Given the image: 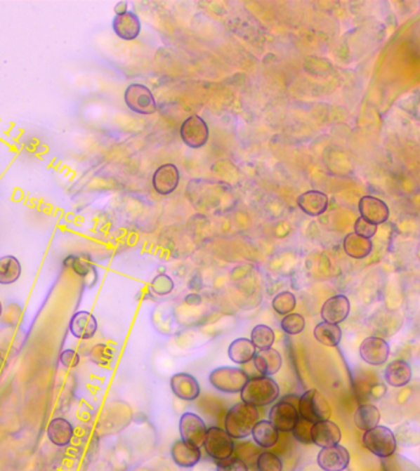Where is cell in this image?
I'll return each mask as SVG.
<instances>
[{
    "label": "cell",
    "mask_w": 420,
    "mask_h": 471,
    "mask_svg": "<svg viewBox=\"0 0 420 471\" xmlns=\"http://www.w3.org/2000/svg\"><path fill=\"white\" fill-rule=\"evenodd\" d=\"M258 410L249 404L239 403L230 409L225 416V431L234 439H244L252 433L258 423Z\"/></svg>",
    "instance_id": "6da1fadb"
},
{
    "label": "cell",
    "mask_w": 420,
    "mask_h": 471,
    "mask_svg": "<svg viewBox=\"0 0 420 471\" xmlns=\"http://www.w3.org/2000/svg\"><path fill=\"white\" fill-rule=\"evenodd\" d=\"M280 389L277 382L270 377H254L249 378L241 392L242 402L254 408L267 406L279 398Z\"/></svg>",
    "instance_id": "7a4b0ae2"
},
{
    "label": "cell",
    "mask_w": 420,
    "mask_h": 471,
    "mask_svg": "<svg viewBox=\"0 0 420 471\" xmlns=\"http://www.w3.org/2000/svg\"><path fill=\"white\" fill-rule=\"evenodd\" d=\"M249 374L239 367H218L209 374V382L221 393H241L249 380Z\"/></svg>",
    "instance_id": "3957f363"
},
{
    "label": "cell",
    "mask_w": 420,
    "mask_h": 471,
    "mask_svg": "<svg viewBox=\"0 0 420 471\" xmlns=\"http://www.w3.org/2000/svg\"><path fill=\"white\" fill-rule=\"evenodd\" d=\"M331 406L327 399L318 392L317 389H310L300 397L298 415L300 418L316 423L331 418Z\"/></svg>",
    "instance_id": "277c9868"
},
{
    "label": "cell",
    "mask_w": 420,
    "mask_h": 471,
    "mask_svg": "<svg viewBox=\"0 0 420 471\" xmlns=\"http://www.w3.org/2000/svg\"><path fill=\"white\" fill-rule=\"evenodd\" d=\"M362 444L379 458L392 457L397 448L396 437L386 426H376L364 433Z\"/></svg>",
    "instance_id": "5b68a950"
},
{
    "label": "cell",
    "mask_w": 420,
    "mask_h": 471,
    "mask_svg": "<svg viewBox=\"0 0 420 471\" xmlns=\"http://www.w3.org/2000/svg\"><path fill=\"white\" fill-rule=\"evenodd\" d=\"M124 102L127 107L143 116H150L157 112V100L152 90L143 84H131L124 91Z\"/></svg>",
    "instance_id": "8992f818"
},
{
    "label": "cell",
    "mask_w": 420,
    "mask_h": 471,
    "mask_svg": "<svg viewBox=\"0 0 420 471\" xmlns=\"http://www.w3.org/2000/svg\"><path fill=\"white\" fill-rule=\"evenodd\" d=\"M203 446L206 454L216 462L234 456V438L223 428L215 426L208 428Z\"/></svg>",
    "instance_id": "52a82bcc"
},
{
    "label": "cell",
    "mask_w": 420,
    "mask_h": 471,
    "mask_svg": "<svg viewBox=\"0 0 420 471\" xmlns=\"http://www.w3.org/2000/svg\"><path fill=\"white\" fill-rule=\"evenodd\" d=\"M182 141L191 149H201L209 140V126L197 114L186 118L180 128Z\"/></svg>",
    "instance_id": "ba28073f"
},
{
    "label": "cell",
    "mask_w": 420,
    "mask_h": 471,
    "mask_svg": "<svg viewBox=\"0 0 420 471\" xmlns=\"http://www.w3.org/2000/svg\"><path fill=\"white\" fill-rule=\"evenodd\" d=\"M206 423L197 413H185L180 418V433L185 442L201 447L206 439Z\"/></svg>",
    "instance_id": "9c48e42d"
},
{
    "label": "cell",
    "mask_w": 420,
    "mask_h": 471,
    "mask_svg": "<svg viewBox=\"0 0 420 471\" xmlns=\"http://www.w3.org/2000/svg\"><path fill=\"white\" fill-rule=\"evenodd\" d=\"M298 418V409L284 400L275 404L269 411V421L280 432H291Z\"/></svg>",
    "instance_id": "30bf717a"
},
{
    "label": "cell",
    "mask_w": 420,
    "mask_h": 471,
    "mask_svg": "<svg viewBox=\"0 0 420 471\" xmlns=\"http://www.w3.org/2000/svg\"><path fill=\"white\" fill-rule=\"evenodd\" d=\"M359 352L367 364L381 366L386 364L387 359L390 357V345L382 338L369 336L362 340Z\"/></svg>",
    "instance_id": "8fae6325"
},
{
    "label": "cell",
    "mask_w": 420,
    "mask_h": 471,
    "mask_svg": "<svg viewBox=\"0 0 420 471\" xmlns=\"http://www.w3.org/2000/svg\"><path fill=\"white\" fill-rule=\"evenodd\" d=\"M350 462V454L343 446L322 448L318 453L317 464L323 471H344Z\"/></svg>",
    "instance_id": "7c38bea8"
},
{
    "label": "cell",
    "mask_w": 420,
    "mask_h": 471,
    "mask_svg": "<svg viewBox=\"0 0 420 471\" xmlns=\"http://www.w3.org/2000/svg\"><path fill=\"white\" fill-rule=\"evenodd\" d=\"M180 185V171L173 164H165L152 175V187L157 194L169 195L173 193Z\"/></svg>",
    "instance_id": "4fadbf2b"
},
{
    "label": "cell",
    "mask_w": 420,
    "mask_h": 471,
    "mask_svg": "<svg viewBox=\"0 0 420 471\" xmlns=\"http://www.w3.org/2000/svg\"><path fill=\"white\" fill-rule=\"evenodd\" d=\"M359 211L362 219L374 225L383 224L390 218V209L386 203L372 195H365L359 200Z\"/></svg>",
    "instance_id": "5bb4252c"
},
{
    "label": "cell",
    "mask_w": 420,
    "mask_h": 471,
    "mask_svg": "<svg viewBox=\"0 0 420 471\" xmlns=\"http://www.w3.org/2000/svg\"><path fill=\"white\" fill-rule=\"evenodd\" d=\"M64 267H70L77 275L83 277L85 285L95 286L98 282V272L88 254H72L64 259Z\"/></svg>",
    "instance_id": "9a60e30c"
},
{
    "label": "cell",
    "mask_w": 420,
    "mask_h": 471,
    "mask_svg": "<svg viewBox=\"0 0 420 471\" xmlns=\"http://www.w3.org/2000/svg\"><path fill=\"white\" fill-rule=\"evenodd\" d=\"M69 331L79 340H90L98 331V319L90 312H77L69 321Z\"/></svg>",
    "instance_id": "2e32d148"
},
{
    "label": "cell",
    "mask_w": 420,
    "mask_h": 471,
    "mask_svg": "<svg viewBox=\"0 0 420 471\" xmlns=\"http://www.w3.org/2000/svg\"><path fill=\"white\" fill-rule=\"evenodd\" d=\"M311 436L313 444L321 448L337 446L342 439L341 428L338 427L337 423L329 420L313 423Z\"/></svg>",
    "instance_id": "e0dca14e"
},
{
    "label": "cell",
    "mask_w": 420,
    "mask_h": 471,
    "mask_svg": "<svg viewBox=\"0 0 420 471\" xmlns=\"http://www.w3.org/2000/svg\"><path fill=\"white\" fill-rule=\"evenodd\" d=\"M350 313V302L344 295H336L323 303L321 317L323 321L339 324L347 319Z\"/></svg>",
    "instance_id": "ac0fdd59"
},
{
    "label": "cell",
    "mask_w": 420,
    "mask_h": 471,
    "mask_svg": "<svg viewBox=\"0 0 420 471\" xmlns=\"http://www.w3.org/2000/svg\"><path fill=\"white\" fill-rule=\"evenodd\" d=\"M172 393L176 395L177 398L186 402L196 400L199 394H201V387L199 383L192 374L180 373L173 374L170 380Z\"/></svg>",
    "instance_id": "d6986e66"
},
{
    "label": "cell",
    "mask_w": 420,
    "mask_h": 471,
    "mask_svg": "<svg viewBox=\"0 0 420 471\" xmlns=\"http://www.w3.org/2000/svg\"><path fill=\"white\" fill-rule=\"evenodd\" d=\"M112 29L114 34L123 41H133L140 34L142 24L137 14L127 11L124 14L116 15L113 18Z\"/></svg>",
    "instance_id": "ffe728a7"
},
{
    "label": "cell",
    "mask_w": 420,
    "mask_h": 471,
    "mask_svg": "<svg viewBox=\"0 0 420 471\" xmlns=\"http://www.w3.org/2000/svg\"><path fill=\"white\" fill-rule=\"evenodd\" d=\"M296 203H298V209L303 211L305 214L316 218L326 213L329 199H328L327 194L323 192L308 190L298 197Z\"/></svg>",
    "instance_id": "44dd1931"
},
{
    "label": "cell",
    "mask_w": 420,
    "mask_h": 471,
    "mask_svg": "<svg viewBox=\"0 0 420 471\" xmlns=\"http://www.w3.org/2000/svg\"><path fill=\"white\" fill-rule=\"evenodd\" d=\"M172 460L181 467H193L201 462V448L181 439L176 441L171 447Z\"/></svg>",
    "instance_id": "7402d4cb"
},
{
    "label": "cell",
    "mask_w": 420,
    "mask_h": 471,
    "mask_svg": "<svg viewBox=\"0 0 420 471\" xmlns=\"http://www.w3.org/2000/svg\"><path fill=\"white\" fill-rule=\"evenodd\" d=\"M74 436V426L64 418H54L51 420L47 427V437L49 442L57 447H67L72 442Z\"/></svg>",
    "instance_id": "603a6c76"
},
{
    "label": "cell",
    "mask_w": 420,
    "mask_h": 471,
    "mask_svg": "<svg viewBox=\"0 0 420 471\" xmlns=\"http://www.w3.org/2000/svg\"><path fill=\"white\" fill-rule=\"evenodd\" d=\"M254 364L259 373L265 377H270L273 374L278 373L279 369H282L283 359L279 351L270 347L265 350L257 351L254 354Z\"/></svg>",
    "instance_id": "cb8c5ba5"
},
{
    "label": "cell",
    "mask_w": 420,
    "mask_h": 471,
    "mask_svg": "<svg viewBox=\"0 0 420 471\" xmlns=\"http://www.w3.org/2000/svg\"><path fill=\"white\" fill-rule=\"evenodd\" d=\"M413 377L411 364L405 359H395L391 364H387L385 369V379L387 383L395 388L406 387Z\"/></svg>",
    "instance_id": "d4e9b609"
},
{
    "label": "cell",
    "mask_w": 420,
    "mask_h": 471,
    "mask_svg": "<svg viewBox=\"0 0 420 471\" xmlns=\"http://www.w3.org/2000/svg\"><path fill=\"white\" fill-rule=\"evenodd\" d=\"M372 239L364 238L357 234H349L343 241V249L348 257L353 259H364L372 252Z\"/></svg>",
    "instance_id": "484cf974"
},
{
    "label": "cell",
    "mask_w": 420,
    "mask_h": 471,
    "mask_svg": "<svg viewBox=\"0 0 420 471\" xmlns=\"http://www.w3.org/2000/svg\"><path fill=\"white\" fill-rule=\"evenodd\" d=\"M251 434L254 443L261 448H272L278 442L279 431L267 420L256 423Z\"/></svg>",
    "instance_id": "4316f807"
},
{
    "label": "cell",
    "mask_w": 420,
    "mask_h": 471,
    "mask_svg": "<svg viewBox=\"0 0 420 471\" xmlns=\"http://www.w3.org/2000/svg\"><path fill=\"white\" fill-rule=\"evenodd\" d=\"M257 352L256 346L251 339L247 338H239L232 341L229 346V357L234 364H244L254 359V354Z\"/></svg>",
    "instance_id": "83f0119b"
},
{
    "label": "cell",
    "mask_w": 420,
    "mask_h": 471,
    "mask_svg": "<svg viewBox=\"0 0 420 471\" xmlns=\"http://www.w3.org/2000/svg\"><path fill=\"white\" fill-rule=\"evenodd\" d=\"M381 420V413L380 410L372 405V404H364L357 409L354 413V423L359 430L362 431H369L372 428L379 426V423Z\"/></svg>",
    "instance_id": "f1b7e54d"
},
{
    "label": "cell",
    "mask_w": 420,
    "mask_h": 471,
    "mask_svg": "<svg viewBox=\"0 0 420 471\" xmlns=\"http://www.w3.org/2000/svg\"><path fill=\"white\" fill-rule=\"evenodd\" d=\"M313 336L320 344L328 347H336L342 340V329L338 324L322 321L315 328Z\"/></svg>",
    "instance_id": "f546056e"
},
{
    "label": "cell",
    "mask_w": 420,
    "mask_h": 471,
    "mask_svg": "<svg viewBox=\"0 0 420 471\" xmlns=\"http://www.w3.org/2000/svg\"><path fill=\"white\" fill-rule=\"evenodd\" d=\"M22 267L18 258L5 256L0 258V285H11L19 280Z\"/></svg>",
    "instance_id": "4dcf8cb0"
},
{
    "label": "cell",
    "mask_w": 420,
    "mask_h": 471,
    "mask_svg": "<svg viewBox=\"0 0 420 471\" xmlns=\"http://www.w3.org/2000/svg\"><path fill=\"white\" fill-rule=\"evenodd\" d=\"M274 340H275V334L270 326L259 324V326H254L251 331V341L258 350L270 349L274 344Z\"/></svg>",
    "instance_id": "1f68e13d"
},
{
    "label": "cell",
    "mask_w": 420,
    "mask_h": 471,
    "mask_svg": "<svg viewBox=\"0 0 420 471\" xmlns=\"http://www.w3.org/2000/svg\"><path fill=\"white\" fill-rule=\"evenodd\" d=\"M272 307L274 311L277 312L280 316H288L293 313L295 307H296V297L293 292L283 291L279 292L278 295L272 301Z\"/></svg>",
    "instance_id": "d6a6232c"
},
{
    "label": "cell",
    "mask_w": 420,
    "mask_h": 471,
    "mask_svg": "<svg viewBox=\"0 0 420 471\" xmlns=\"http://www.w3.org/2000/svg\"><path fill=\"white\" fill-rule=\"evenodd\" d=\"M235 457L239 458L244 460L247 465H256L257 459H258L261 451L259 446H256L252 442H239L234 448Z\"/></svg>",
    "instance_id": "836d02e7"
},
{
    "label": "cell",
    "mask_w": 420,
    "mask_h": 471,
    "mask_svg": "<svg viewBox=\"0 0 420 471\" xmlns=\"http://www.w3.org/2000/svg\"><path fill=\"white\" fill-rule=\"evenodd\" d=\"M305 326H306L305 318L298 313H290L288 316L284 317L280 321L282 329L288 336L301 334L305 329Z\"/></svg>",
    "instance_id": "e575fe53"
},
{
    "label": "cell",
    "mask_w": 420,
    "mask_h": 471,
    "mask_svg": "<svg viewBox=\"0 0 420 471\" xmlns=\"http://www.w3.org/2000/svg\"><path fill=\"white\" fill-rule=\"evenodd\" d=\"M256 467L258 471H283V462L274 453L262 452L259 454Z\"/></svg>",
    "instance_id": "d590c367"
},
{
    "label": "cell",
    "mask_w": 420,
    "mask_h": 471,
    "mask_svg": "<svg viewBox=\"0 0 420 471\" xmlns=\"http://www.w3.org/2000/svg\"><path fill=\"white\" fill-rule=\"evenodd\" d=\"M175 288V282L167 274H159L152 279L150 290L157 296H166Z\"/></svg>",
    "instance_id": "8d00e7d4"
},
{
    "label": "cell",
    "mask_w": 420,
    "mask_h": 471,
    "mask_svg": "<svg viewBox=\"0 0 420 471\" xmlns=\"http://www.w3.org/2000/svg\"><path fill=\"white\" fill-rule=\"evenodd\" d=\"M313 426V423H310L305 418H298V423H295L293 431H291L295 439L303 444H311L313 443V436H311Z\"/></svg>",
    "instance_id": "74e56055"
},
{
    "label": "cell",
    "mask_w": 420,
    "mask_h": 471,
    "mask_svg": "<svg viewBox=\"0 0 420 471\" xmlns=\"http://www.w3.org/2000/svg\"><path fill=\"white\" fill-rule=\"evenodd\" d=\"M113 359V350L106 344H96L90 350V359L98 366H107Z\"/></svg>",
    "instance_id": "f35d334b"
},
{
    "label": "cell",
    "mask_w": 420,
    "mask_h": 471,
    "mask_svg": "<svg viewBox=\"0 0 420 471\" xmlns=\"http://www.w3.org/2000/svg\"><path fill=\"white\" fill-rule=\"evenodd\" d=\"M216 471H249V465L239 458L231 456L216 464Z\"/></svg>",
    "instance_id": "ab89813d"
},
{
    "label": "cell",
    "mask_w": 420,
    "mask_h": 471,
    "mask_svg": "<svg viewBox=\"0 0 420 471\" xmlns=\"http://www.w3.org/2000/svg\"><path fill=\"white\" fill-rule=\"evenodd\" d=\"M377 231V225L372 224L365 219H362V216L357 219L355 224H354V234H359L364 238L374 237Z\"/></svg>",
    "instance_id": "60d3db41"
},
{
    "label": "cell",
    "mask_w": 420,
    "mask_h": 471,
    "mask_svg": "<svg viewBox=\"0 0 420 471\" xmlns=\"http://www.w3.org/2000/svg\"><path fill=\"white\" fill-rule=\"evenodd\" d=\"M59 361L65 369H77L80 364V354L73 349H65L60 352Z\"/></svg>",
    "instance_id": "b9f144b4"
},
{
    "label": "cell",
    "mask_w": 420,
    "mask_h": 471,
    "mask_svg": "<svg viewBox=\"0 0 420 471\" xmlns=\"http://www.w3.org/2000/svg\"><path fill=\"white\" fill-rule=\"evenodd\" d=\"M185 301H186L187 305H199L202 302V298L199 295H197V293H191V295H188V296L185 298Z\"/></svg>",
    "instance_id": "7bdbcfd3"
},
{
    "label": "cell",
    "mask_w": 420,
    "mask_h": 471,
    "mask_svg": "<svg viewBox=\"0 0 420 471\" xmlns=\"http://www.w3.org/2000/svg\"><path fill=\"white\" fill-rule=\"evenodd\" d=\"M128 10V3L127 1H119L114 6V11H116V15L124 14L127 13Z\"/></svg>",
    "instance_id": "ee69618b"
},
{
    "label": "cell",
    "mask_w": 420,
    "mask_h": 471,
    "mask_svg": "<svg viewBox=\"0 0 420 471\" xmlns=\"http://www.w3.org/2000/svg\"><path fill=\"white\" fill-rule=\"evenodd\" d=\"M8 354H6V351L0 349V373L4 371L5 367L8 366Z\"/></svg>",
    "instance_id": "f6af8a7d"
},
{
    "label": "cell",
    "mask_w": 420,
    "mask_h": 471,
    "mask_svg": "<svg viewBox=\"0 0 420 471\" xmlns=\"http://www.w3.org/2000/svg\"><path fill=\"white\" fill-rule=\"evenodd\" d=\"M3 316V303L0 301V318Z\"/></svg>",
    "instance_id": "bcb514c9"
}]
</instances>
